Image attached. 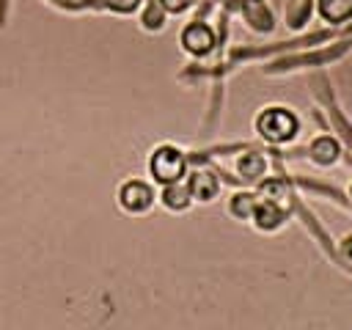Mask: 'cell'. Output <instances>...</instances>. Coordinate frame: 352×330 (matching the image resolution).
Here are the masks:
<instances>
[{
	"mask_svg": "<svg viewBox=\"0 0 352 330\" xmlns=\"http://www.w3.org/2000/svg\"><path fill=\"white\" fill-rule=\"evenodd\" d=\"M256 132L267 140V143H289L297 132H300V118L289 110V107H280V104H272V107H264L258 116H256Z\"/></svg>",
	"mask_w": 352,
	"mask_h": 330,
	"instance_id": "1",
	"label": "cell"
},
{
	"mask_svg": "<svg viewBox=\"0 0 352 330\" xmlns=\"http://www.w3.org/2000/svg\"><path fill=\"white\" fill-rule=\"evenodd\" d=\"M148 173L157 184L179 182V179L187 176V157L182 154V148H176L170 143H162L148 157Z\"/></svg>",
	"mask_w": 352,
	"mask_h": 330,
	"instance_id": "2",
	"label": "cell"
},
{
	"mask_svg": "<svg viewBox=\"0 0 352 330\" xmlns=\"http://www.w3.org/2000/svg\"><path fill=\"white\" fill-rule=\"evenodd\" d=\"M154 187L143 179H126L121 187H118V204L124 212L129 214H143L154 206Z\"/></svg>",
	"mask_w": 352,
	"mask_h": 330,
	"instance_id": "3",
	"label": "cell"
},
{
	"mask_svg": "<svg viewBox=\"0 0 352 330\" xmlns=\"http://www.w3.org/2000/svg\"><path fill=\"white\" fill-rule=\"evenodd\" d=\"M179 41L190 55L201 58V55H209L214 50V30L206 22H190V25H184Z\"/></svg>",
	"mask_w": 352,
	"mask_h": 330,
	"instance_id": "4",
	"label": "cell"
},
{
	"mask_svg": "<svg viewBox=\"0 0 352 330\" xmlns=\"http://www.w3.org/2000/svg\"><path fill=\"white\" fill-rule=\"evenodd\" d=\"M184 182H187V187H190L192 201H201V204L214 201L217 192H220V179H217L209 168H195V170H190V176H187Z\"/></svg>",
	"mask_w": 352,
	"mask_h": 330,
	"instance_id": "5",
	"label": "cell"
},
{
	"mask_svg": "<svg viewBox=\"0 0 352 330\" xmlns=\"http://www.w3.org/2000/svg\"><path fill=\"white\" fill-rule=\"evenodd\" d=\"M250 220H253V226H256L258 231H275V228L283 226V220H286V209H283L280 204H275V201H264V198H258V204H256Z\"/></svg>",
	"mask_w": 352,
	"mask_h": 330,
	"instance_id": "6",
	"label": "cell"
},
{
	"mask_svg": "<svg viewBox=\"0 0 352 330\" xmlns=\"http://www.w3.org/2000/svg\"><path fill=\"white\" fill-rule=\"evenodd\" d=\"M160 201H162V206H165V209H170V212H184V209L192 204V195H190L187 182H184V179H179V182L162 184Z\"/></svg>",
	"mask_w": 352,
	"mask_h": 330,
	"instance_id": "7",
	"label": "cell"
},
{
	"mask_svg": "<svg viewBox=\"0 0 352 330\" xmlns=\"http://www.w3.org/2000/svg\"><path fill=\"white\" fill-rule=\"evenodd\" d=\"M308 157H311L316 165H333V162H338V157H341V146H338L336 138H330V135H319V138L311 140V146H308Z\"/></svg>",
	"mask_w": 352,
	"mask_h": 330,
	"instance_id": "8",
	"label": "cell"
},
{
	"mask_svg": "<svg viewBox=\"0 0 352 330\" xmlns=\"http://www.w3.org/2000/svg\"><path fill=\"white\" fill-rule=\"evenodd\" d=\"M236 173L245 179V182H261L267 176V160L258 154V151H245L239 154L236 160Z\"/></svg>",
	"mask_w": 352,
	"mask_h": 330,
	"instance_id": "9",
	"label": "cell"
},
{
	"mask_svg": "<svg viewBox=\"0 0 352 330\" xmlns=\"http://www.w3.org/2000/svg\"><path fill=\"white\" fill-rule=\"evenodd\" d=\"M316 8L324 22H346L352 16V0H316Z\"/></svg>",
	"mask_w": 352,
	"mask_h": 330,
	"instance_id": "10",
	"label": "cell"
},
{
	"mask_svg": "<svg viewBox=\"0 0 352 330\" xmlns=\"http://www.w3.org/2000/svg\"><path fill=\"white\" fill-rule=\"evenodd\" d=\"M256 204H258V195H256V192H248V190H245V192H234V195L228 198V212H231L236 220H250Z\"/></svg>",
	"mask_w": 352,
	"mask_h": 330,
	"instance_id": "11",
	"label": "cell"
},
{
	"mask_svg": "<svg viewBox=\"0 0 352 330\" xmlns=\"http://www.w3.org/2000/svg\"><path fill=\"white\" fill-rule=\"evenodd\" d=\"M258 198H264V201H275V204H286V198H289V184L283 182V179H264L261 184H258V192H256Z\"/></svg>",
	"mask_w": 352,
	"mask_h": 330,
	"instance_id": "12",
	"label": "cell"
},
{
	"mask_svg": "<svg viewBox=\"0 0 352 330\" xmlns=\"http://www.w3.org/2000/svg\"><path fill=\"white\" fill-rule=\"evenodd\" d=\"M143 25H146L148 30H160V28L165 25V11H162V6H160L157 0L146 8V14H143Z\"/></svg>",
	"mask_w": 352,
	"mask_h": 330,
	"instance_id": "13",
	"label": "cell"
},
{
	"mask_svg": "<svg viewBox=\"0 0 352 330\" xmlns=\"http://www.w3.org/2000/svg\"><path fill=\"white\" fill-rule=\"evenodd\" d=\"M102 3L116 14H132V11H138L143 6V0H102Z\"/></svg>",
	"mask_w": 352,
	"mask_h": 330,
	"instance_id": "14",
	"label": "cell"
},
{
	"mask_svg": "<svg viewBox=\"0 0 352 330\" xmlns=\"http://www.w3.org/2000/svg\"><path fill=\"white\" fill-rule=\"evenodd\" d=\"M157 3L162 6L165 14H184L192 6V0H157Z\"/></svg>",
	"mask_w": 352,
	"mask_h": 330,
	"instance_id": "15",
	"label": "cell"
},
{
	"mask_svg": "<svg viewBox=\"0 0 352 330\" xmlns=\"http://www.w3.org/2000/svg\"><path fill=\"white\" fill-rule=\"evenodd\" d=\"M341 256H344L346 261H352V234H346V236L341 239Z\"/></svg>",
	"mask_w": 352,
	"mask_h": 330,
	"instance_id": "16",
	"label": "cell"
},
{
	"mask_svg": "<svg viewBox=\"0 0 352 330\" xmlns=\"http://www.w3.org/2000/svg\"><path fill=\"white\" fill-rule=\"evenodd\" d=\"M349 192H352V190H349Z\"/></svg>",
	"mask_w": 352,
	"mask_h": 330,
	"instance_id": "17",
	"label": "cell"
}]
</instances>
